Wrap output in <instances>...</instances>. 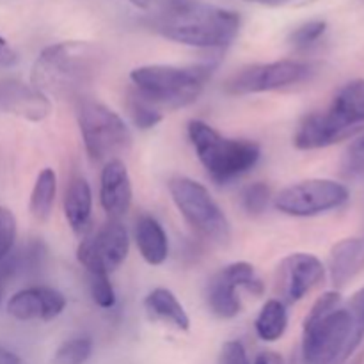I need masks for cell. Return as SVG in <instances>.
<instances>
[{
	"instance_id": "1",
	"label": "cell",
	"mask_w": 364,
	"mask_h": 364,
	"mask_svg": "<svg viewBox=\"0 0 364 364\" xmlns=\"http://www.w3.org/2000/svg\"><path fill=\"white\" fill-rule=\"evenodd\" d=\"M364 338V288L341 304L340 291L316 299L302 329L306 364H343Z\"/></svg>"
},
{
	"instance_id": "2",
	"label": "cell",
	"mask_w": 364,
	"mask_h": 364,
	"mask_svg": "<svg viewBox=\"0 0 364 364\" xmlns=\"http://www.w3.org/2000/svg\"><path fill=\"white\" fill-rule=\"evenodd\" d=\"M107 53L91 41H60L39 53L31 84L48 98H71L95 84L105 66Z\"/></svg>"
},
{
	"instance_id": "3",
	"label": "cell",
	"mask_w": 364,
	"mask_h": 364,
	"mask_svg": "<svg viewBox=\"0 0 364 364\" xmlns=\"http://www.w3.org/2000/svg\"><path fill=\"white\" fill-rule=\"evenodd\" d=\"M156 31L180 45L226 48L240 32V16L224 7L181 0L160 11Z\"/></svg>"
},
{
	"instance_id": "4",
	"label": "cell",
	"mask_w": 364,
	"mask_h": 364,
	"mask_svg": "<svg viewBox=\"0 0 364 364\" xmlns=\"http://www.w3.org/2000/svg\"><path fill=\"white\" fill-rule=\"evenodd\" d=\"M212 70V64L191 68L173 64H146L132 70L130 80L135 87V95L164 112L185 109L198 102Z\"/></svg>"
},
{
	"instance_id": "5",
	"label": "cell",
	"mask_w": 364,
	"mask_h": 364,
	"mask_svg": "<svg viewBox=\"0 0 364 364\" xmlns=\"http://www.w3.org/2000/svg\"><path fill=\"white\" fill-rule=\"evenodd\" d=\"M187 134L199 162L217 185L238 180L262 159V148L256 141L226 137L201 119L188 121Z\"/></svg>"
},
{
	"instance_id": "6",
	"label": "cell",
	"mask_w": 364,
	"mask_h": 364,
	"mask_svg": "<svg viewBox=\"0 0 364 364\" xmlns=\"http://www.w3.org/2000/svg\"><path fill=\"white\" fill-rule=\"evenodd\" d=\"M77 121L82 142L89 159L110 162L132 148V132L123 117L95 100H82L77 107Z\"/></svg>"
},
{
	"instance_id": "7",
	"label": "cell",
	"mask_w": 364,
	"mask_h": 364,
	"mask_svg": "<svg viewBox=\"0 0 364 364\" xmlns=\"http://www.w3.org/2000/svg\"><path fill=\"white\" fill-rule=\"evenodd\" d=\"M169 194L178 212L199 237L217 245L230 244V220L205 185L192 178L176 176L169 181Z\"/></svg>"
},
{
	"instance_id": "8",
	"label": "cell",
	"mask_w": 364,
	"mask_h": 364,
	"mask_svg": "<svg viewBox=\"0 0 364 364\" xmlns=\"http://www.w3.org/2000/svg\"><path fill=\"white\" fill-rule=\"evenodd\" d=\"M348 201V188L327 178H311L283 188L274 198V206L290 217H315L331 212Z\"/></svg>"
},
{
	"instance_id": "9",
	"label": "cell",
	"mask_w": 364,
	"mask_h": 364,
	"mask_svg": "<svg viewBox=\"0 0 364 364\" xmlns=\"http://www.w3.org/2000/svg\"><path fill=\"white\" fill-rule=\"evenodd\" d=\"M313 71L315 68L311 64L291 59L252 64V66L242 68L233 77L228 78L224 89L233 96L270 92L301 84V82L311 78Z\"/></svg>"
},
{
	"instance_id": "10",
	"label": "cell",
	"mask_w": 364,
	"mask_h": 364,
	"mask_svg": "<svg viewBox=\"0 0 364 364\" xmlns=\"http://www.w3.org/2000/svg\"><path fill=\"white\" fill-rule=\"evenodd\" d=\"M240 288H245L252 295L263 294V284L256 277L255 267L247 262H235L223 267L206 284V304L210 311L223 320H231L240 315Z\"/></svg>"
},
{
	"instance_id": "11",
	"label": "cell",
	"mask_w": 364,
	"mask_h": 364,
	"mask_svg": "<svg viewBox=\"0 0 364 364\" xmlns=\"http://www.w3.org/2000/svg\"><path fill=\"white\" fill-rule=\"evenodd\" d=\"M130 251V238L121 220L109 219L98 231L80 242L77 259L82 267L92 274H112L119 269Z\"/></svg>"
},
{
	"instance_id": "12",
	"label": "cell",
	"mask_w": 364,
	"mask_h": 364,
	"mask_svg": "<svg viewBox=\"0 0 364 364\" xmlns=\"http://www.w3.org/2000/svg\"><path fill=\"white\" fill-rule=\"evenodd\" d=\"M326 277V267L309 252H294L288 255L277 267L276 290L279 301L295 304L302 301L309 291L315 290Z\"/></svg>"
},
{
	"instance_id": "13",
	"label": "cell",
	"mask_w": 364,
	"mask_h": 364,
	"mask_svg": "<svg viewBox=\"0 0 364 364\" xmlns=\"http://www.w3.org/2000/svg\"><path fill=\"white\" fill-rule=\"evenodd\" d=\"M358 132L359 128L348 123L333 107H329L327 110L309 114L302 119L294 135V144L302 151H311L345 141Z\"/></svg>"
},
{
	"instance_id": "14",
	"label": "cell",
	"mask_w": 364,
	"mask_h": 364,
	"mask_svg": "<svg viewBox=\"0 0 364 364\" xmlns=\"http://www.w3.org/2000/svg\"><path fill=\"white\" fill-rule=\"evenodd\" d=\"M66 297L50 287H31L16 291L7 302V313L20 322H50L63 315Z\"/></svg>"
},
{
	"instance_id": "15",
	"label": "cell",
	"mask_w": 364,
	"mask_h": 364,
	"mask_svg": "<svg viewBox=\"0 0 364 364\" xmlns=\"http://www.w3.org/2000/svg\"><path fill=\"white\" fill-rule=\"evenodd\" d=\"M0 112L38 123L50 116L52 102L32 84L16 78H0Z\"/></svg>"
},
{
	"instance_id": "16",
	"label": "cell",
	"mask_w": 364,
	"mask_h": 364,
	"mask_svg": "<svg viewBox=\"0 0 364 364\" xmlns=\"http://www.w3.org/2000/svg\"><path fill=\"white\" fill-rule=\"evenodd\" d=\"M134 199L132 180L127 166L121 159L105 164L100 180V203L109 219L119 220L127 215Z\"/></svg>"
},
{
	"instance_id": "17",
	"label": "cell",
	"mask_w": 364,
	"mask_h": 364,
	"mask_svg": "<svg viewBox=\"0 0 364 364\" xmlns=\"http://www.w3.org/2000/svg\"><path fill=\"white\" fill-rule=\"evenodd\" d=\"M364 267V237L343 238L331 249L329 272L336 288L350 283Z\"/></svg>"
},
{
	"instance_id": "18",
	"label": "cell",
	"mask_w": 364,
	"mask_h": 364,
	"mask_svg": "<svg viewBox=\"0 0 364 364\" xmlns=\"http://www.w3.org/2000/svg\"><path fill=\"white\" fill-rule=\"evenodd\" d=\"M92 192L87 180L82 176L71 178L64 194V217L75 233H84L91 224Z\"/></svg>"
},
{
	"instance_id": "19",
	"label": "cell",
	"mask_w": 364,
	"mask_h": 364,
	"mask_svg": "<svg viewBox=\"0 0 364 364\" xmlns=\"http://www.w3.org/2000/svg\"><path fill=\"white\" fill-rule=\"evenodd\" d=\"M135 244L149 265H162L169 256V242L162 224L151 215H141L135 223Z\"/></svg>"
},
{
	"instance_id": "20",
	"label": "cell",
	"mask_w": 364,
	"mask_h": 364,
	"mask_svg": "<svg viewBox=\"0 0 364 364\" xmlns=\"http://www.w3.org/2000/svg\"><path fill=\"white\" fill-rule=\"evenodd\" d=\"M144 308L148 315L156 322L167 323L181 333L191 329V318H188L187 311L178 301L176 295L167 288H155L149 291L148 297L144 299Z\"/></svg>"
},
{
	"instance_id": "21",
	"label": "cell",
	"mask_w": 364,
	"mask_h": 364,
	"mask_svg": "<svg viewBox=\"0 0 364 364\" xmlns=\"http://www.w3.org/2000/svg\"><path fill=\"white\" fill-rule=\"evenodd\" d=\"M57 196V174L55 171L45 167L36 178V183L31 192V201H28V210L31 215L38 223H46L53 212Z\"/></svg>"
},
{
	"instance_id": "22",
	"label": "cell",
	"mask_w": 364,
	"mask_h": 364,
	"mask_svg": "<svg viewBox=\"0 0 364 364\" xmlns=\"http://www.w3.org/2000/svg\"><path fill=\"white\" fill-rule=\"evenodd\" d=\"M343 119L355 128L364 127V80H352L345 84L331 103Z\"/></svg>"
},
{
	"instance_id": "23",
	"label": "cell",
	"mask_w": 364,
	"mask_h": 364,
	"mask_svg": "<svg viewBox=\"0 0 364 364\" xmlns=\"http://www.w3.org/2000/svg\"><path fill=\"white\" fill-rule=\"evenodd\" d=\"M288 327V313L287 306L279 299H270L263 304L262 311L258 313L255 322L256 334L259 340L272 343L283 338Z\"/></svg>"
},
{
	"instance_id": "24",
	"label": "cell",
	"mask_w": 364,
	"mask_h": 364,
	"mask_svg": "<svg viewBox=\"0 0 364 364\" xmlns=\"http://www.w3.org/2000/svg\"><path fill=\"white\" fill-rule=\"evenodd\" d=\"M92 355V340L89 336H73L57 347L52 364H85Z\"/></svg>"
},
{
	"instance_id": "25",
	"label": "cell",
	"mask_w": 364,
	"mask_h": 364,
	"mask_svg": "<svg viewBox=\"0 0 364 364\" xmlns=\"http://www.w3.org/2000/svg\"><path fill=\"white\" fill-rule=\"evenodd\" d=\"M128 112H130L135 127L141 128V130L155 128L164 119V114L156 107H153L151 103H148L135 92H132L130 100H128Z\"/></svg>"
},
{
	"instance_id": "26",
	"label": "cell",
	"mask_w": 364,
	"mask_h": 364,
	"mask_svg": "<svg viewBox=\"0 0 364 364\" xmlns=\"http://www.w3.org/2000/svg\"><path fill=\"white\" fill-rule=\"evenodd\" d=\"M270 187L262 181L247 185L242 192V206L249 215H259L269 208Z\"/></svg>"
},
{
	"instance_id": "27",
	"label": "cell",
	"mask_w": 364,
	"mask_h": 364,
	"mask_svg": "<svg viewBox=\"0 0 364 364\" xmlns=\"http://www.w3.org/2000/svg\"><path fill=\"white\" fill-rule=\"evenodd\" d=\"M327 31V23L323 20H311L302 23L290 34V45L297 50L309 48L315 45Z\"/></svg>"
},
{
	"instance_id": "28",
	"label": "cell",
	"mask_w": 364,
	"mask_h": 364,
	"mask_svg": "<svg viewBox=\"0 0 364 364\" xmlns=\"http://www.w3.org/2000/svg\"><path fill=\"white\" fill-rule=\"evenodd\" d=\"M89 290H91L92 302L98 308H114V304H116V290H114L109 276H105V274H92V276H89Z\"/></svg>"
},
{
	"instance_id": "29",
	"label": "cell",
	"mask_w": 364,
	"mask_h": 364,
	"mask_svg": "<svg viewBox=\"0 0 364 364\" xmlns=\"http://www.w3.org/2000/svg\"><path fill=\"white\" fill-rule=\"evenodd\" d=\"M14 240H16V217L9 208L0 206V262L11 255Z\"/></svg>"
},
{
	"instance_id": "30",
	"label": "cell",
	"mask_w": 364,
	"mask_h": 364,
	"mask_svg": "<svg viewBox=\"0 0 364 364\" xmlns=\"http://www.w3.org/2000/svg\"><path fill=\"white\" fill-rule=\"evenodd\" d=\"M343 173L348 176H363L364 174V135L355 139L345 151Z\"/></svg>"
},
{
	"instance_id": "31",
	"label": "cell",
	"mask_w": 364,
	"mask_h": 364,
	"mask_svg": "<svg viewBox=\"0 0 364 364\" xmlns=\"http://www.w3.org/2000/svg\"><path fill=\"white\" fill-rule=\"evenodd\" d=\"M220 364H251L240 341H228L223 345L220 352Z\"/></svg>"
},
{
	"instance_id": "32",
	"label": "cell",
	"mask_w": 364,
	"mask_h": 364,
	"mask_svg": "<svg viewBox=\"0 0 364 364\" xmlns=\"http://www.w3.org/2000/svg\"><path fill=\"white\" fill-rule=\"evenodd\" d=\"M16 272H20V270H18L16 258H13V256L9 255L6 259L0 262V302H2L4 299V291H6L7 281L13 279Z\"/></svg>"
},
{
	"instance_id": "33",
	"label": "cell",
	"mask_w": 364,
	"mask_h": 364,
	"mask_svg": "<svg viewBox=\"0 0 364 364\" xmlns=\"http://www.w3.org/2000/svg\"><path fill=\"white\" fill-rule=\"evenodd\" d=\"M18 63V53L11 48L9 43L0 36V70H6V68L16 66Z\"/></svg>"
},
{
	"instance_id": "34",
	"label": "cell",
	"mask_w": 364,
	"mask_h": 364,
	"mask_svg": "<svg viewBox=\"0 0 364 364\" xmlns=\"http://www.w3.org/2000/svg\"><path fill=\"white\" fill-rule=\"evenodd\" d=\"M130 2L134 6L141 7V9H159L160 13V11L167 9V7L174 6V4L181 2V0H130Z\"/></svg>"
},
{
	"instance_id": "35",
	"label": "cell",
	"mask_w": 364,
	"mask_h": 364,
	"mask_svg": "<svg viewBox=\"0 0 364 364\" xmlns=\"http://www.w3.org/2000/svg\"><path fill=\"white\" fill-rule=\"evenodd\" d=\"M251 364H283V359L276 352H262V354L256 355Z\"/></svg>"
},
{
	"instance_id": "36",
	"label": "cell",
	"mask_w": 364,
	"mask_h": 364,
	"mask_svg": "<svg viewBox=\"0 0 364 364\" xmlns=\"http://www.w3.org/2000/svg\"><path fill=\"white\" fill-rule=\"evenodd\" d=\"M0 364H21V361L14 352L0 347Z\"/></svg>"
},
{
	"instance_id": "37",
	"label": "cell",
	"mask_w": 364,
	"mask_h": 364,
	"mask_svg": "<svg viewBox=\"0 0 364 364\" xmlns=\"http://www.w3.org/2000/svg\"><path fill=\"white\" fill-rule=\"evenodd\" d=\"M244 2H249V4H259V6L277 7V6H284V4L291 2V0H244Z\"/></svg>"
},
{
	"instance_id": "38",
	"label": "cell",
	"mask_w": 364,
	"mask_h": 364,
	"mask_svg": "<svg viewBox=\"0 0 364 364\" xmlns=\"http://www.w3.org/2000/svg\"><path fill=\"white\" fill-rule=\"evenodd\" d=\"M350 364H364V352H361V354H359Z\"/></svg>"
}]
</instances>
